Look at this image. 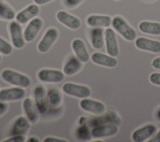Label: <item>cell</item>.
Returning <instances> with one entry per match:
<instances>
[{"label": "cell", "mask_w": 160, "mask_h": 142, "mask_svg": "<svg viewBox=\"0 0 160 142\" xmlns=\"http://www.w3.org/2000/svg\"><path fill=\"white\" fill-rule=\"evenodd\" d=\"M111 23V18L106 15H90L86 19L87 24L91 28H108Z\"/></svg>", "instance_id": "21"}, {"label": "cell", "mask_w": 160, "mask_h": 142, "mask_svg": "<svg viewBox=\"0 0 160 142\" xmlns=\"http://www.w3.org/2000/svg\"><path fill=\"white\" fill-rule=\"evenodd\" d=\"M84 0H63V5L68 9H74L78 6Z\"/></svg>", "instance_id": "29"}, {"label": "cell", "mask_w": 160, "mask_h": 142, "mask_svg": "<svg viewBox=\"0 0 160 142\" xmlns=\"http://www.w3.org/2000/svg\"><path fill=\"white\" fill-rule=\"evenodd\" d=\"M14 10L7 3H4L0 7V18L4 20L11 21L16 18Z\"/></svg>", "instance_id": "26"}, {"label": "cell", "mask_w": 160, "mask_h": 142, "mask_svg": "<svg viewBox=\"0 0 160 142\" xmlns=\"http://www.w3.org/2000/svg\"><path fill=\"white\" fill-rule=\"evenodd\" d=\"M25 96L26 91L21 87L14 86L0 90V101L4 102L19 101L23 99Z\"/></svg>", "instance_id": "7"}, {"label": "cell", "mask_w": 160, "mask_h": 142, "mask_svg": "<svg viewBox=\"0 0 160 142\" xmlns=\"http://www.w3.org/2000/svg\"><path fill=\"white\" fill-rule=\"evenodd\" d=\"M75 134L76 138L79 141H88L91 138V132L88 128V126L86 124H82L77 128Z\"/></svg>", "instance_id": "27"}, {"label": "cell", "mask_w": 160, "mask_h": 142, "mask_svg": "<svg viewBox=\"0 0 160 142\" xmlns=\"http://www.w3.org/2000/svg\"><path fill=\"white\" fill-rule=\"evenodd\" d=\"M25 139L24 135H14L3 141V142H24Z\"/></svg>", "instance_id": "30"}, {"label": "cell", "mask_w": 160, "mask_h": 142, "mask_svg": "<svg viewBox=\"0 0 160 142\" xmlns=\"http://www.w3.org/2000/svg\"><path fill=\"white\" fill-rule=\"evenodd\" d=\"M71 46L75 56L82 63L88 61L89 59V53L82 40L80 39H75L72 41Z\"/></svg>", "instance_id": "20"}, {"label": "cell", "mask_w": 160, "mask_h": 142, "mask_svg": "<svg viewBox=\"0 0 160 142\" xmlns=\"http://www.w3.org/2000/svg\"><path fill=\"white\" fill-rule=\"evenodd\" d=\"M82 67V63L76 56H71L65 63L62 71L65 75L72 76L78 73Z\"/></svg>", "instance_id": "22"}, {"label": "cell", "mask_w": 160, "mask_h": 142, "mask_svg": "<svg viewBox=\"0 0 160 142\" xmlns=\"http://www.w3.org/2000/svg\"><path fill=\"white\" fill-rule=\"evenodd\" d=\"M150 82L155 85L160 86V73H153L149 76Z\"/></svg>", "instance_id": "31"}, {"label": "cell", "mask_w": 160, "mask_h": 142, "mask_svg": "<svg viewBox=\"0 0 160 142\" xmlns=\"http://www.w3.org/2000/svg\"><path fill=\"white\" fill-rule=\"evenodd\" d=\"M148 142H160V131L152 138L148 141Z\"/></svg>", "instance_id": "35"}, {"label": "cell", "mask_w": 160, "mask_h": 142, "mask_svg": "<svg viewBox=\"0 0 160 142\" xmlns=\"http://www.w3.org/2000/svg\"><path fill=\"white\" fill-rule=\"evenodd\" d=\"M43 22L40 18L36 17L31 19L23 31L25 41L28 43L32 41L41 30Z\"/></svg>", "instance_id": "10"}, {"label": "cell", "mask_w": 160, "mask_h": 142, "mask_svg": "<svg viewBox=\"0 0 160 142\" xmlns=\"http://www.w3.org/2000/svg\"><path fill=\"white\" fill-rule=\"evenodd\" d=\"M23 109L26 117L32 124H36L39 119V111L34 101L30 98H25L22 103Z\"/></svg>", "instance_id": "18"}, {"label": "cell", "mask_w": 160, "mask_h": 142, "mask_svg": "<svg viewBox=\"0 0 160 142\" xmlns=\"http://www.w3.org/2000/svg\"><path fill=\"white\" fill-rule=\"evenodd\" d=\"M155 116H156V119H157L159 122H160V108L156 111V114H155Z\"/></svg>", "instance_id": "38"}, {"label": "cell", "mask_w": 160, "mask_h": 142, "mask_svg": "<svg viewBox=\"0 0 160 142\" xmlns=\"http://www.w3.org/2000/svg\"><path fill=\"white\" fill-rule=\"evenodd\" d=\"M111 24L115 31L127 41H133L136 37L135 30L120 16H116L112 19Z\"/></svg>", "instance_id": "2"}, {"label": "cell", "mask_w": 160, "mask_h": 142, "mask_svg": "<svg viewBox=\"0 0 160 142\" xmlns=\"http://www.w3.org/2000/svg\"><path fill=\"white\" fill-rule=\"evenodd\" d=\"M156 131V125L148 124L136 129L132 134L131 139L134 142H144L152 136Z\"/></svg>", "instance_id": "13"}, {"label": "cell", "mask_w": 160, "mask_h": 142, "mask_svg": "<svg viewBox=\"0 0 160 142\" xmlns=\"http://www.w3.org/2000/svg\"><path fill=\"white\" fill-rule=\"evenodd\" d=\"M62 88L65 94L80 99L89 98L91 94V89L85 85L66 83L62 85Z\"/></svg>", "instance_id": "3"}, {"label": "cell", "mask_w": 160, "mask_h": 142, "mask_svg": "<svg viewBox=\"0 0 160 142\" xmlns=\"http://www.w3.org/2000/svg\"><path fill=\"white\" fill-rule=\"evenodd\" d=\"M79 107L83 111L96 115H102L106 111L105 105L102 102L88 98L80 101Z\"/></svg>", "instance_id": "9"}, {"label": "cell", "mask_w": 160, "mask_h": 142, "mask_svg": "<svg viewBox=\"0 0 160 142\" xmlns=\"http://www.w3.org/2000/svg\"><path fill=\"white\" fill-rule=\"evenodd\" d=\"M28 142H39V140L38 138L35 136H31L27 139Z\"/></svg>", "instance_id": "37"}, {"label": "cell", "mask_w": 160, "mask_h": 142, "mask_svg": "<svg viewBox=\"0 0 160 142\" xmlns=\"http://www.w3.org/2000/svg\"><path fill=\"white\" fill-rule=\"evenodd\" d=\"M151 65L154 68L156 69H160V57L154 59L152 61Z\"/></svg>", "instance_id": "34"}, {"label": "cell", "mask_w": 160, "mask_h": 142, "mask_svg": "<svg viewBox=\"0 0 160 142\" xmlns=\"http://www.w3.org/2000/svg\"><path fill=\"white\" fill-rule=\"evenodd\" d=\"M40 9L38 4H32L19 11L16 15V20L21 24H24L36 18L39 13Z\"/></svg>", "instance_id": "12"}, {"label": "cell", "mask_w": 160, "mask_h": 142, "mask_svg": "<svg viewBox=\"0 0 160 142\" xmlns=\"http://www.w3.org/2000/svg\"><path fill=\"white\" fill-rule=\"evenodd\" d=\"M4 3V0H0V7Z\"/></svg>", "instance_id": "39"}, {"label": "cell", "mask_w": 160, "mask_h": 142, "mask_svg": "<svg viewBox=\"0 0 160 142\" xmlns=\"http://www.w3.org/2000/svg\"><path fill=\"white\" fill-rule=\"evenodd\" d=\"M8 105L6 102L0 101V117L2 116L8 110Z\"/></svg>", "instance_id": "33"}, {"label": "cell", "mask_w": 160, "mask_h": 142, "mask_svg": "<svg viewBox=\"0 0 160 142\" xmlns=\"http://www.w3.org/2000/svg\"><path fill=\"white\" fill-rule=\"evenodd\" d=\"M141 32L151 35H160V23L157 22L142 21L139 24Z\"/></svg>", "instance_id": "24"}, {"label": "cell", "mask_w": 160, "mask_h": 142, "mask_svg": "<svg viewBox=\"0 0 160 142\" xmlns=\"http://www.w3.org/2000/svg\"><path fill=\"white\" fill-rule=\"evenodd\" d=\"M118 127L114 124H107L94 127L91 131V136L94 138H101L112 136L117 134Z\"/></svg>", "instance_id": "16"}, {"label": "cell", "mask_w": 160, "mask_h": 142, "mask_svg": "<svg viewBox=\"0 0 160 142\" xmlns=\"http://www.w3.org/2000/svg\"><path fill=\"white\" fill-rule=\"evenodd\" d=\"M134 44L139 49L154 53H160V41H159L139 37L135 40Z\"/></svg>", "instance_id": "15"}, {"label": "cell", "mask_w": 160, "mask_h": 142, "mask_svg": "<svg viewBox=\"0 0 160 142\" xmlns=\"http://www.w3.org/2000/svg\"><path fill=\"white\" fill-rule=\"evenodd\" d=\"M1 59H2V58H1V55L0 54V62L1 61Z\"/></svg>", "instance_id": "40"}, {"label": "cell", "mask_w": 160, "mask_h": 142, "mask_svg": "<svg viewBox=\"0 0 160 142\" xmlns=\"http://www.w3.org/2000/svg\"><path fill=\"white\" fill-rule=\"evenodd\" d=\"M104 42L107 54L116 58L119 54V48L114 31L108 28L104 31Z\"/></svg>", "instance_id": "11"}, {"label": "cell", "mask_w": 160, "mask_h": 142, "mask_svg": "<svg viewBox=\"0 0 160 142\" xmlns=\"http://www.w3.org/2000/svg\"><path fill=\"white\" fill-rule=\"evenodd\" d=\"M91 59L94 64L108 68H114L118 64V61L114 57L99 52L94 53Z\"/></svg>", "instance_id": "19"}, {"label": "cell", "mask_w": 160, "mask_h": 142, "mask_svg": "<svg viewBox=\"0 0 160 142\" xmlns=\"http://www.w3.org/2000/svg\"><path fill=\"white\" fill-rule=\"evenodd\" d=\"M116 1H119V0H116Z\"/></svg>", "instance_id": "41"}, {"label": "cell", "mask_w": 160, "mask_h": 142, "mask_svg": "<svg viewBox=\"0 0 160 142\" xmlns=\"http://www.w3.org/2000/svg\"><path fill=\"white\" fill-rule=\"evenodd\" d=\"M47 98L48 103L54 107L58 106L62 102V96L59 89L51 88L47 91Z\"/></svg>", "instance_id": "25"}, {"label": "cell", "mask_w": 160, "mask_h": 142, "mask_svg": "<svg viewBox=\"0 0 160 142\" xmlns=\"http://www.w3.org/2000/svg\"><path fill=\"white\" fill-rule=\"evenodd\" d=\"M58 21L71 29H77L81 26V21L77 17L64 11H59L56 14Z\"/></svg>", "instance_id": "17"}, {"label": "cell", "mask_w": 160, "mask_h": 142, "mask_svg": "<svg viewBox=\"0 0 160 142\" xmlns=\"http://www.w3.org/2000/svg\"><path fill=\"white\" fill-rule=\"evenodd\" d=\"M63 71L53 69H42L37 74L38 79L42 83H59L64 79Z\"/></svg>", "instance_id": "6"}, {"label": "cell", "mask_w": 160, "mask_h": 142, "mask_svg": "<svg viewBox=\"0 0 160 142\" xmlns=\"http://www.w3.org/2000/svg\"><path fill=\"white\" fill-rule=\"evenodd\" d=\"M58 31L55 28H49L38 44V50L41 53H46L58 38Z\"/></svg>", "instance_id": "8"}, {"label": "cell", "mask_w": 160, "mask_h": 142, "mask_svg": "<svg viewBox=\"0 0 160 142\" xmlns=\"http://www.w3.org/2000/svg\"><path fill=\"white\" fill-rule=\"evenodd\" d=\"M9 32L11 43L16 49H21L25 45V40L21 24L17 21H11L9 24Z\"/></svg>", "instance_id": "4"}, {"label": "cell", "mask_w": 160, "mask_h": 142, "mask_svg": "<svg viewBox=\"0 0 160 142\" xmlns=\"http://www.w3.org/2000/svg\"><path fill=\"white\" fill-rule=\"evenodd\" d=\"M52 0H33L34 3L38 5H42L45 4Z\"/></svg>", "instance_id": "36"}, {"label": "cell", "mask_w": 160, "mask_h": 142, "mask_svg": "<svg viewBox=\"0 0 160 142\" xmlns=\"http://www.w3.org/2000/svg\"><path fill=\"white\" fill-rule=\"evenodd\" d=\"M34 101L40 114L46 113L48 108L47 91L45 87L41 84L36 85L33 90Z\"/></svg>", "instance_id": "5"}, {"label": "cell", "mask_w": 160, "mask_h": 142, "mask_svg": "<svg viewBox=\"0 0 160 142\" xmlns=\"http://www.w3.org/2000/svg\"><path fill=\"white\" fill-rule=\"evenodd\" d=\"M31 127L30 122L26 117L19 116L13 122L9 131L10 136L26 135Z\"/></svg>", "instance_id": "14"}, {"label": "cell", "mask_w": 160, "mask_h": 142, "mask_svg": "<svg viewBox=\"0 0 160 142\" xmlns=\"http://www.w3.org/2000/svg\"><path fill=\"white\" fill-rule=\"evenodd\" d=\"M90 41L96 49H101L104 46V35L102 28H92L90 30Z\"/></svg>", "instance_id": "23"}, {"label": "cell", "mask_w": 160, "mask_h": 142, "mask_svg": "<svg viewBox=\"0 0 160 142\" xmlns=\"http://www.w3.org/2000/svg\"><path fill=\"white\" fill-rule=\"evenodd\" d=\"M44 142H68V141L61 139V138H54V137H46L44 138L43 140Z\"/></svg>", "instance_id": "32"}, {"label": "cell", "mask_w": 160, "mask_h": 142, "mask_svg": "<svg viewBox=\"0 0 160 142\" xmlns=\"http://www.w3.org/2000/svg\"><path fill=\"white\" fill-rule=\"evenodd\" d=\"M1 77L5 82L14 86L27 88L31 84L29 77L10 69H4L1 72Z\"/></svg>", "instance_id": "1"}, {"label": "cell", "mask_w": 160, "mask_h": 142, "mask_svg": "<svg viewBox=\"0 0 160 142\" xmlns=\"http://www.w3.org/2000/svg\"><path fill=\"white\" fill-rule=\"evenodd\" d=\"M12 52V45L0 37V54H2L5 56L9 55Z\"/></svg>", "instance_id": "28"}]
</instances>
